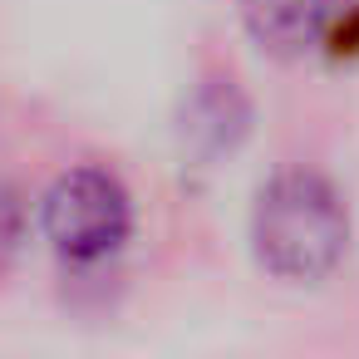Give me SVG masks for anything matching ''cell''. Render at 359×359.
Here are the masks:
<instances>
[{
    "label": "cell",
    "mask_w": 359,
    "mask_h": 359,
    "mask_svg": "<svg viewBox=\"0 0 359 359\" xmlns=\"http://www.w3.org/2000/svg\"><path fill=\"white\" fill-rule=\"evenodd\" d=\"M251 241L271 276L320 280L349 246V212L320 172H280L256 197Z\"/></svg>",
    "instance_id": "cell-1"
},
{
    "label": "cell",
    "mask_w": 359,
    "mask_h": 359,
    "mask_svg": "<svg viewBox=\"0 0 359 359\" xmlns=\"http://www.w3.org/2000/svg\"><path fill=\"white\" fill-rule=\"evenodd\" d=\"M128 222H133V207L123 182L99 168L65 172L45 197V236L69 261H104L109 251L123 246Z\"/></svg>",
    "instance_id": "cell-2"
},
{
    "label": "cell",
    "mask_w": 359,
    "mask_h": 359,
    "mask_svg": "<svg viewBox=\"0 0 359 359\" xmlns=\"http://www.w3.org/2000/svg\"><path fill=\"white\" fill-rule=\"evenodd\" d=\"M241 20L261 50L295 60L320 40L330 20V0H241Z\"/></svg>",
    "instance_id": "cell-3"
},
{
    "label": "cell",
    "mask_w": 359,
    "mask_h": 359,
    "mask_svg": "<svg viewBox=\"0 0 359 359\" xmlns=\"http://www.w3.org/2000/svg\"><path fill=\"white\" fill-rule=\"evenodd\" d=\"M20 231H25V207H20V197H15L6 182H0V266L15 256Z\"/></svg>",
    "instance_id": "cell-4"
}]
</instances>
